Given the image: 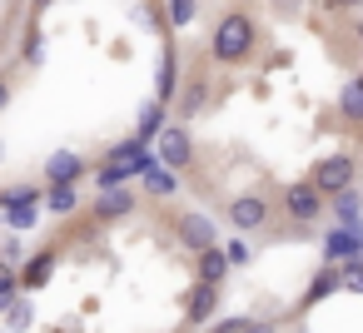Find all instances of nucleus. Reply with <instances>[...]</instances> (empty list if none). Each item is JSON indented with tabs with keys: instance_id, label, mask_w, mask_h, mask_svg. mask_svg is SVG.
Returning a JSON list of instances; mask_svg holds the SVG:
<instances>
[{
	"instance_id": "obj_1",
	"label": "nucleus",
	"mask_w": 363,
	"mask_h": 333,
	"mask_svg": "<svg viewBox=\"0 0 363 333\" xmlns=\"http://www.w3.org/2000/svg\"><path fill=\"white\" fill-rule=\"evenodd\" d=\"M249 50H254V21L249 16H224L219 30H214V60L239 65Z\"/></svg>"
},
{
	"instance_id": "obj_2",
	"label": "nucleus",
	"mask_w": 363,
	"mask_h": 333,
	"mask_svg": "<svg viewBox=\"0 0 363 333\" xmlns=\"http://www.w3.org/2000/svg\"><path fill=\"white\" fill-rule=\"evenodd\" d=\"M145 164H155V159L145 154L140 140H135V145H120V149L110 154V164L100 169V189H105V184H125L130 174H145Z\"/></svg>"
},
{
	"instance_id": "obj_3",
	"label": "nucleus",
	"mask_w": 363,
	"mask_h": 333,
	"mask_svg": "<svg viewBox=\"0 0 363 333\" xmlns=\"http://www.w3.org/2000/svg\"><path fill=\"white\" fill-rule=\"evenodd\" d=\"M318 194H338V189H348L353 184V159H343V154H333V159H323L318 169H313V179H308Z\"/></svg>"
},
{
	"instance_id": "obj_4",
	"label": "nucleus",
	"mask_w": 363,
	"mask_h": 333,
	"mask_svg": "<svg viewBox=\"0 0 363 333\" xmlns=\"http://www.w3.org/2000/svg\"><path fill=\"white\" fill-rule=\"evenodd\" d=\"M353 254H363V229H348V224L328 229V239H323V259H328V264H343V259H353Z\"/></svg>"
},
{
	"instance_id": "obj_5",
	"label": "nucleus",
	"mask_w": 363,
	"mask_h": 333,
	"mask_svg": "<svg viewBox=\"0 0 363 333\" xmlns=\"http://www.w3.org/2000/svg\"><path fill=\"white\" fill-rule=\"evenodd\" d=\"M155 135H160V164H169V169L189 164V135H184L179 125H169V130H155Z\"/></svg>"
},
{
	"instance_id": "obj_6",
	"label": "nucleus",
	"mask_w": 363,
	"mask_h": 333,
	"mask_svg": "<svg viewBox=\"0 0 363 333\" xmlns=\"http://www.w3.org/2000/svg\"><path fill=\"white\" fill-rule=\"evenodd\" d=\"M179 239L199 254V249H209V244H219V234H214V219L209 214H184L179 219Z\"/></svg>"
},
{
	"instance_id": "obj_7",
	"label": "nucleus",
	"mask_w": 363,
	"mask_h": 333,
	"mask_svg": "<svg viewBox=\"0 0 363 333\" xmlns=\"http://www.w3.org/2000/svg\"><path fill=\"white\" fill-rule=\"evenodd\" d=\"M80 174H85V159H80L75 149H55L50 164H45V179H50V184H75Z\"/></svg>"
},
{
	"instance_id": "obj_8",
	"label": "nucleus",
	"mask_w": 363,
	"mask_h": 333,
	"mask_svg": "<svg viewBox=\"0 0 363 333\" xmlns=\"http://www.w3.org/2000/svg\"><path fill=\"white\" fill-rule=\"evenodd\" d=\"M318 209H323V194H318L313 184H289V214H294L298 224L318 219Z\"/></svg>"
},
{
	"instance_id": "obj_9",
	"label": "nucleus",
	"mask_w": 363,
	"mask_h": 333,
	"mask_svg": "<svg viewBox=\"0 0 363 333\" xmlns=\"http://www.w3.org/2000/svg\"><path fill=\"white\" fill-rule=\"evenodd\" d=\"M229 219H234L239 229H259V224L269 219V204H264V199H254V194H244V199H234V204H229Z\"/></svg>"
},
{
	"instance_id": "obj_10",
	"label": "nucleus",
	"mask_w": 363,
	"mask_h": 333,
	"mask_svg": "<svg viewBox=\"0 0 363 333\" xmlns=\"http://www.w3.org/2000/svg\"><path fill=\"white\" fill-rule=\"evenodd\" d=\"M130 209H135V194H130V189H120V184H105V194H100L95 214H100V219H120V214H130Z\"/></svg>"
},
{
	"instance_id": "obj_11",
	"label": "nucleus",
	"mask_w": 363,
	"mask_h": 333,
	"mask_svg": "<svg viewBox=\"0 0 363 333\" xmlns=\"http://www.w3.org/2000/svg\"><path fill=\"white\" fill-rule=\"evenodd\" d=\"M328 199H333V214H338L348 229H363V219H358V204H363V199L353 194V184H348V189H338V194H328Z\"/></svg>"
},
{
	"instance_id": "obj_12",
	"label": "nucleus",
	"mask_w": 363,
	"mask_h": 333,
	"mask_svg": "<svg viewBox=\"0 0 363 333\" xmlns=\"http://www.w3.org/2000/svg\"><path fill=\"white\" fill-rule=\"evenodd\" d=\"M224 269H229V259H224V249H219V244L199 249V278H204V283H219V278H224Z\"/></svg>"
},
{
	"instance_id": "obj_13",
	"label": "nucleus",
	"mask_w": 363,
	"mask_h": 333,
	"mask_svg": "<svg viewBox=\"0 0 363 333\" xmlns=\"http://www.w3.org/2000/svg\"><path fill=\"white\" fill-rule=\"evenodd\" d=\"M145 189L150 194H174L179 179H174V169H160V159H155V164H145Z\"/></svg>"
},
{
	"instance_id": "obj_14",
	"label": "nucleus",
	"mask_w": 363,
	"mask_h": 333,
	"mask_svg": "<svg viewBox=\"0 0 363 333\" xmlns=\"http://www.w3.org/2000/svg\"><path fill=\"white\" fill-rule=\"evenodd\" d=\"M75 204H80L75 184H50V194H45V209L50 214H75Z\"/></svg>"
},
{
	"instance_id": "obj_15",
	"label": "nucleus",
	"mask_w": 363,
	"mask_h": 333,
	"mask_svg": "<svg viewBox=\"0 0 363 333\" xmlns=\"http://www.w3.org/2000/svg\"><path fill=\"white\" fill-rule=\"evenodd\" d=\"M214 303H219V288H214V283H199V293H194V303H189V323H204V318L214 313Z\"/></svg>"
},
{
	"instance_id": "obj_16",
	"label": "nucleus",
	"mask_w": 363,
	"mask_h": 333,
	"mask_svg": "<svg viewBox=\"0 0 363 333\" xmlns=\"http://www.w3.org/2000/svg\"><path fill=\"white\" fill-rule=\"evenodd\" d=\"M160 120H164V100H150V105L140 110V140H150V135L160 130Z\"/></svg>"
},
{
	"instance_id": "obj_17",
	"label": "nucleus",
	"mask_w": 363,
	"mask_h": 333,
	"mask_svg": "<svg viewBox=\"0 0 363 333\" xmlns=\"http://www.w3.org/2000/svg\"><path fill=\"white\" fill-rule=\"evenodd\" d=\"M50 269H55V259H50V254H40V259H30V269H26V278H21V283H26V288H40V283L50 278Z\"/></svg>"
},
{
	"instance_id": "obj_18",
	"label": "nucleus",
	"mask_w": 363,
	"mask_h": 333,
	"mask_svg": "<svg viewBox=\"0 0 363 333\" xmlns=\"http://www.w3.org/2000/svg\"><path fill=\"white\" fill-rule=\"evenodd\" d=\"M343 115H348V120H363V80L343 85Z\"/></svg>"
},
{
	"instance_id": "obj_19",
	"label": "nucleus",
	"mask_w": 363,
	"mask_h": 333,
	"mask_svg": "<svg viewBox=\"0 0 363 333\" xmlns=\"http://www.w3.org/2000/svg\"><path fill=\"white\" fill-rule=\"evenodd\" d=\"M6 224L30 229V224H35V204H6Z\"/></svg>"
},
{
	"instance_id": "obj_20",
	"label": "nucleus",
	"mask_w": 363,
	"mask_h": 333,
	"mask_svg": "<svg viewBox=\"0 0 363 333\" xmlns=\"http://www.w3.org/2000/svg\"><path fill=\"white\" fill-rule=\"evenodd\" d=\"M16 293H21V278H16V269H6V264H0V308H6Z\"/></svg>"
},
{
	"instance_id": "obj_21",
	"label": "nucleus",
	"mask_w": 363,
	"mask_h": 333,
	"mask_svg": "<svg viewBox=\"0 0 363 333\" xmlns=\"http://www.w3.org/2000/svg\"><path fill=\"white\" fill-rule=\"evenodd\" d=\"M338 283H348V288H363V259L353 254V259H343V273H338Z\"/></svg>"
},
{
	"instance_id": "obj_22",
	"label": "nucleus",
	"mask_w": 363,
	"mask_h": 333,
	"mask_svg": "<svg viewBox=\"0 0 363 333\" xmlns=\"http://www.w3.org/2000/svg\"><path fill=\"white\" fill-rule=\"evenodd\" d=\"M194 16H199L194 0H169V21H174V26H189Z\"/></svg>"
},
{
	"instance_id": "obj_23",
	"label": "nucleus",
	"mask_w": 363,
	"mask_h": 333,
	"mask_svg": "<svg viewBox=\"0 0 363 333\" xmlns=\"http://www.w3.org/2000/svg\"><path fill=\"white\" fill-rule=\"evenodd\" d=\"M169 95H174V55L160 65V100H169Z\"/></svg>"
},
{
	"instance_id": "obj_24",
	"label": "nucleus",
	"mask_w": 363,
	"mask_h": 333,
	"mask_svg": "<svg viewBox=\"0 0 363 333\" xmlns=\"http://www.w3.org/2000/svg\"><path fill=\"white\" fill-rule=\"evenodd\" d=\"M0 204H35V189H6V194H0Z\"/></svg>"
},
{
	"instance_id": "obj_25",
	"label": "nucleus",
	"mask_w": 363,
	"mask_h": 333,
	"mask_svg": "<svg viewBox=\"0 0 363 333\" xmlns=\"http://www.w3.org/2000/svg\"><path fill=\"white\" fill-rule=\"evenodd\" d=\"M328 288H338V273H333V269H323V273H318V283H313V293H308V298H323Z\"/></svg>"
},
{
	"instance_id": "obj_26",
	"label": "nucleus",
	"mask_w": 363,
	"mask_h": 333,
	"mask_svg": "<svg viewBox=\"0 0 363 333\" xmlns=\"http://www.w3.org/2000/svg\"><path fill=\"white\" fill-rule=\"evenodd\" d=\"M6 308H11V328H26V323H30V303H16V298H11Z\"/></svg>"
},
{
	"instance_id": "obj_27",
	"label": "nucleus",
	"mask_w": 363,
	"mask_h": 333,
	"mask_svg": "<svg viewBox=\"0 0 363 333\" xmlns=\"http://www.w3.org/2000/svg\"><path fill=\"white\" fill-rule=\"evenodd\" d=\"M219 333H269L264 323H249V318H234V323H224Z\"/></svg>"
},
{
	"instance_id": "obj_28",
	"label": "nucleus",
	"mask_w": 363,
	"mask_h": 333,
	"mask_svg": "<svg viewBox=\"0 0 363 333\" xmlns=\"http://www.w3.org/2000/svg\"><path fill=\"white\" fill-rule=\"evenodd\" d=\"M224 259H229V264H244V259H249V244H244V239H234V244L224 249Z\"/></svg>"
},
{
	"instance_id": "obj_29",
	"label": "nucleus",
	"mask_w": 363,
	"mask_h": 333,
	"mask_svg": "<svg viewBox=\"0 0 363 333\" xmlns=\"http://www.w3.org/2000/svg\"><path fill=\"white\" fill-rule=\"evenodd\" d=\"M11 105V80H0V110Z\"/></svg>"
}]
</instances>
